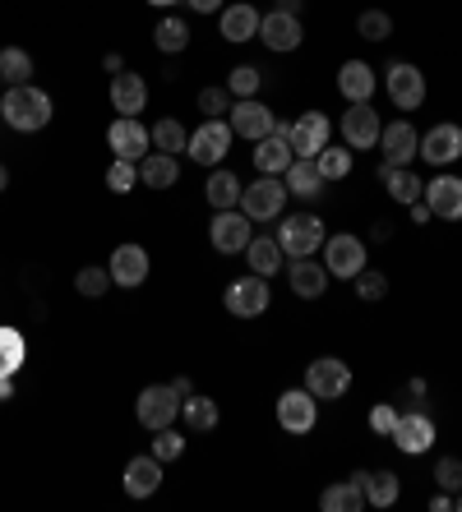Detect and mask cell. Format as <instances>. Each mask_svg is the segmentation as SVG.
Instances as JSON below:
<instances>
[{"instance_id": "41", "label": "cell", "mask_w": 462, "mask_h": 512, "mask_svg": "<svg viewBox=\"0 0 462 512\" xmlns=\"http://www.w3.org/2000/svg\"><path fill=\"white\" fill-rule=\"evenodd\" d=\"M356 33L365 37V42H389V33H393V19L384 10H365L361 19H356Z\"/></svg>"}, {"instance_id": "51", "label": "cell", "mask_w": 462, "mask_h": 512, "mask_svg": "<svg viewBox=\"0 0 462 512\" xmlns=\"http://www.w3.org/2000/svg\"><path fill=\"white\" fill-rule=\"evenodd\" d=\"M185 5H195V14H218L222 0H185Z\"/></svg>"}, {"instance_id": "33", "label": "cell", "mask_w": 462, "mask_h": 512, "mask_svg": "<svg viewBox=\"0 0 462 512\" xmlns=\"http://www.w3.org/2000/svg\"><path fill=\"white\" fill-rule=\"evenodd\" d=\"M28 360V342L19 328H0V379H14Z\"/></svg>"}, {"instance_id": "55", "label": "cell", "mask_w": 462, "mask_h": 512, "mask_svg": "<svg viewBox=\"0 0 462 512\" xmlns=\"http://www.w3.org/2000/svg\"><path fill=\"white\" fill-rule=\"evenodd\" d=\"M5 185H10V167H5V162H0V190H5Z\"/></svg>"}, {"instance_id": "38", "label": "cell", "mask_w": 462, "mask_h": 512, "mask_svg": "<svg viewBox=\"0 0 462 512\" xmlns=\"http://www.w3.org/2000/svg\"><path fill=\"white\" fill-rule=\"evenodd\" d=\"M153 143H158V153H185V148H190V134H185V125L181 120H158V125H153Z\"/></svg>"}, {"instance_id": "52", "label": "cell", "mask_w": 462, "mask_h": 512, "mask_svg": "<svg viewBox=\"0 0 462 512\" xmlns=\"http://www.w3.org/2000/svg\"><path fill=\"white\" fill-rule=\"evenodd\" d=\"M278 10H282V14H296V19H301V10H305V0H278Z\"/></svg>"}, {"instance_id": "6", "label": "cell", "mask_w": 462, "mask_h": 512, "mask_svg": "<svg viewBox=\"0 0 462 512\" xmlns=\"http://www.w3.org/2000/svg\"><path fill=\"white\" fill-rule=\"evenodd\" d=\"M305 388H310L319 402H333V397H342L352 388V370H347L338 356H319L315 365L305 370Z\"/></svg>"}, {"instance_id": "59", "label": "cell", "mask_w": 462, "mask_h": 512, "mask_svg": "<svg viewBox=\"0 0 462 512\" xmlns=\"http://www.w3.org/2000/svg\"><path fill=\"white\" fill-rule=\"evenodd\" d=\"M0 120H5V116H0Z\"/></svg>"}, {"instance_id": "1", "label": "cell", "mask_w": 462, "mask_h": 512, "mask_svg": "<svg viewBox=\"0 0 462 512\" xmlns=\"http://www.w3.org/2000/svg\"><path fill=\"white\" fill-rule=\"evenodd\" d=\"M0 116H5L10 130L37 134L51 120V97L42 93V88H33V84H14L10 93H5V102H0Z\"/></svg>"}, {"instance_id": "45", "label": "cell", "mask_w": 462, "mask_h": 512, "mask_svg": "<svg viewBox=\"0 0 462 512\" xmlns=\"http://www.w3.org/2000/svg\"><path fill=\"white\" fill-rule=\"evenodd\" d=\"M185 453V439L181 434H176V429H153V457H158V462H176V457Z\"/></svg>"}, {"instance_id": "32", "label": "cell", "mask_w": 462, "mask_h": 512, "mask_svg": "<svg viewBox=\"0 0 462 512\" xmlns=\"http://www.w3.org/2000/svg\"><path fill=\"white\" fill-rule=\"evenodd\" d=\"M176 176H181V167H176V157H171V153L139 157V180H144V185H153V190H171V185H176Z\"/></svg>"}, {"instance_id": "57", "label": "cell", "mask_w": 462, "mask_h": 512, "mask_svg": "<svg viewBox=\"0 0 462 512\" xmlns=\"http://www.w3.org/2000/svg\"><path fill=\"white\" fill-rule=\"evenodd\" d=\"M453 508H458V512H462V494H458V499H453Z\"/></svg>"}, {"instance_id": "8", "label": "cell", "mask_w": 462, "mask_h": 512, "mask_svg": "<svg viewBox=\"0 0 462 512\" xmlns=\"http://www.w3.org/2000/svg\"><path fill=\"white\" fill-rule=\"evenodd\" d=\"M319 397L310 393V388H292V393L278 397V425L287 429V434H310L319 420Z\"/></svg>"}, {"instance_id": "26", "label": "cell", "mask_w": 462, "mask_h": 512, "mask_svg": "<svg viewBox=\"0 0 462 512\" xmlns=\"http://www.w3.org/2000/svg\"><path fill=\"white\" fill-rule=\"evenodd\" d=\"M148 102V84L139 74H111V107L121 111V116H139Z\"/></svg>"}, {"instance_id": "44", "label": "cell", "mask_w": 462, "mask_h": 512, "mask_svg": "<svg viewBox=\"0 0 462 512\" xmlns=\"http://www.w3.org/2000/svg\"><path fill=\"white\" fill-rule=\"evenodd\" d=\"M435 485L444 489V494H453V499H458V494H462V462H458V457H439V462H435Z\"/></svg>"}, {"instance_id": "30", "label": "cell", "mask_w": 462, "mask_h": 512, "mask_svg": "<svg viewBox=\"0 0 462 512\" xmlns=\"http://www.w3.org/2000/svg\"><path fill=\"white\" fill-rule=\"evenodd\" d=\"M282 180H287V194H301V199H315L324 190V176H319L315 157H296L292 167L282 171Z\"/></svg>"}, {"instance_id": "53", "label": "cell", "mask_w": 462, "mask_h": 512, "mask_svg": "<svg viewBox=\"0 0 462 512\" xmlns=\"http://www.w3.org/2000/svg\"><path fill=\"white\" fill-rule=\"evenodd\" d=\"M430 508H435V512H449V508H453V494H439V499L430 503Z\"/></svg>"}, {"instance_id": "5", "label": "cell", "mask_w": 462, "mask_h": 512, "mask_svg": "<svg viewBox=\"0 0 462 512\" xmlns=\"http://www.w3.org/2000/svg\"><path fill=\"white\" fill-rule=\"evenodd\" d=\"M384 88H389L398 111H416L426 102V74L416 70V65H407V60H393L389 74H384Z\"/></svg>"}, {"instance_id": "27", "label": "cell", "mask_w": 462, "mask_h": 512, "mask_svg": "<svg viewBox=\"0 0 462 512\" xmlns=\"http://www.w3.org/2000/svg\"><path fill=\"white\" fill-rule=\"evenodd\" d=\"M375 70L365 65V60H347L338 70V93L347 97V102H370V93H375Z\"/></svg>"}, {"instance_id": "7", "label": "cell", "mask_w": 462, "mask_h": 512, "mask_svg": "<svg viewBox=\"0 0 462 512\" xmlns=\"http://www.w3.org/2000/svg\"><path fill=\"white\" fill-rule=\"evenodd\" d=\"M227 148H231V125L227 120H204V125L190 134V148H185V153L195 157L199 167H218L222 157H227Z\"/></svg>"}, {"instance_id": "18", "label": "cell", "mask_w": 462, "mask_h": 512, "mask_svg": "<svg viewBox=\"0 0 462 512\" xmlns=\"http://www.w3.org/2000/svg\"><path fill=\"white\" fill-rule=\"evenodd\" d=\"M231 134H241V139L259 143L273 134V111L264 107V102H255V97H241L236 107H231Z\"/></svg>"}, {"instance_id": "21", "label": "cell", "mask_w": 462, "mask_h": 512, "mask_svg": "<svg viewBox=\"0 0 462 512\" xmlns=\"http://www.w3.org/2000/svg\"><path fill=\"white\" fill-rule=\"evenodd\" d=\"M426 203L439 222H462V180L458 176L426 180Z\"/></svg>"}, {"instance_id": "28", "label": "cell", "mask_w": 462, "mask_h": 512, "mask_svg": "<svg viewBox=\"0 0 462 512\" xmlns=\"http://www.w3.org/2000/svg\"><path fill=\"white\" fill-rule=\"evenodd\" d=\"M245 263H250V273L273 277L282 263H287V254H282L278 236H250V245H245Z\"/></svg>"}, {"instance_id": "16", "label": "cell", "mask_w": 462, "mask_h": 512, "mask_svg": "<svg viewBox=\"0 0 462 512\" xmlns=\"http://www.w3.org/2000/svg\"><path fill=\"white\" fill-rule=\"evenodd\" d=\"M379 148H384V162H389V167H412L416 153H421V139H416V130L407 120H393V125L379 130Z\"/></svg>"}, {"instance_id": "39", "label": "cell", "mask_w": 462, "mask_h": 512, "mask_svg": "<svg viewBox=\"0 0 462 512\" xmlns=\"http://www.w3.org/2000/svg\"><path fill=\"white\" fill-rule=\"evenodd\" d=\"M315 167H319V176H324V185L329 180H342V176H352V153L347 148H319V157H315Z\"/></svg>"}, {"instance_id": "19", "label": "cell", "mask_w": 462, "mask_h": 512, "mask_svg": "<svg viewBox=\"0 0 462 512\" xmlns=\"http://www.w3.org/2000/svg\"><path fill=\"white\" fill-rule=\"evenodd\" d=\"M342 139H347V148H375L379 111L370 102H352V111H342Z\"/></svg>"}, {"instance_id": "35", "label": "cell", "mask_w": 462, "mask_h": 512, "mask_svg": "<svg viewBox=\"0 0 462 512\" xmlns=\"http://www.w3.org/2000/svg\"><path fill=\"white\" fill-rule=\"evenodd\" d=\"M181 416H185V425L195 429V434H208V429H218V402H213V397L190 393L181 402Z\"/></svg>"}, {"instance_id": "9", "label": "cell", "mask_w": 462, "mask_h": 512, "mask_svg": "<svg viewBox=\"0 0 462 512\" xmlns=\"http://www.w3.org/2000/svg\"><path fill=\"white\" fill-rule=\"evenodd\" d=\"M268 296H273V291H268V277L250 273L227 286V310L236 314V319H259V314L268 310Z\"/></svg>"}, {"instance_id": "22", "label": "cell", "mask_w": 462, "mask_h": 512, "mask_svg": "<svg viewBox=\"0 0 462 512\" xmlns=\"http://www.w3.org/2000/svg\"><path fill=\"white\" fill-rule=\"evenodd\" d=\"M107 273L116 286H144L148 282V254L144 245H116V254H111Z\"/></svg>"}, {"instance_id": "34", "label": "cell", "mask_w": 462, "mask_h": 512, "mask_svg": "<svg viewBox=\"0 0 462 512\" xmlns=\"http://www.w3.org/2000/svg\"><path fill=\"white\" fill-rule=\"evenodd\" d=\"M398 503V476L393 471H365V508H393Z\"/></svg>"}, {"instance_id": "15", "label": "cell", "mask_w": 462, "mask_h": 512, "mask_svg": "<svg viewBox=\"0 0 462 512\" xmlns=\"http://www.w3.org/2000/svg\"><path fill=\"white\" fill-rule=\"evenodd\" d=\"M107 143L116 157H130V162H139V157L153 153V134L139 125V116H121L116 125L107 130Z\"/></svg>"}, {"instance_id": "46", "label": "cell", "mask_w": 462, "mask_h": 512, "mask_svg": "<svg viewBox=\"0 0 462 512\" xmlns=\"http://www.w3.org/2000/svg\"><path fill=\"white\" fill-rule=\"evenodd\" d=\"M259 84H264V79H259L255 65H236V70H231V79H227V93L231 97H255Z\"/></svg>"}, {"instance_id": "54", "label": "cell", "mask_w": 462, "mask_h": 512, "mask_svg": "<svg viewBox=\"0 0 462 512\" xmlns=\"http://www.w3.org/2000/svg\"><path fill=\"white\" fill-rule=\"evenodd\" d=\"M14 397V379H0V402H10Z\"/></svg>"}, {"instance_id": "3", "label": "cell", "mask_w": 462, "mask_h": 512, "mask_svg": "<svg viewBox=\"0 0 462 512\" xmlns=\"http://www.w3.org/2000/svg\"><path fill=\"white\" fill-rule=\"evenodd\" d=\"M282 203H287V180L282 176H259L255 185H245L241 190V213L250 217V222H268V217H278Z\"/></svg>"}, {"instance_id": "40", "label": "cell", "mask_w": 462, "mask_h": 512, "mask_svg": "<svg viewBox=\"0 0 462 512\" xmlns=\"http://www.w3.org/2000/svg\"><path fill=\"white\" fill-rule=\"evenodd\" d=\"M153 42H158V51L176 56V51L190 47V28H185V19H162V24L153 28Z\"/></svg>"}, {"instance_id": "23", "label": "cell", "mask_w": 462, "mask_h": 512, "mask_svg": "<svg viewBox=\"0 0 462 512\" xmlns=\"http://www.w3.org/2000/svg\"><path fill=\"white\" fill-rule=\"evenodd\" d=\"M158 485H162V462L153 453L125 462V494L130 499H148V494H158Z\"/></svg>"}, {"instance_id": "25", "label": "cell", "mask_w": 462, "mask_h": 512, "mask_svg": "<svg viewBox=\"0 0 462 512\" xmlns=\"http://www.w3.org/2000/svg\"><path fill=\"white\" fill-rule=\"evenodd\" d=\"M287 277H292V291L305 300H319L329 286V268L315 259H287Z\"/></svg>"}, {"instance_id": "49", "label": "cell", "mask_w": 462, "mask_h": 512, "mask_svg": "<svg viewBox=\"0 0 462 512\" xmlns=\"http://www.w3.org/2000/svg\"><path fill=\"white\" fill-rule=\"evenodd\" d=\"M393 425H398V411H393L389 402L370 406V429H375V434H393Z\"/></svg>"}, {"instance_id": "11", "label": "cell", "mask_w": 462, "mask_h": 512, "mask_svg": "<svg viewBox=\"0 0 462 512\" xmlns=\"http://www.w3.org/2000/svg\"><path fill=\"white\" fill-rule=\"evenodd\" d=\"M250 217L241 213V208H222L218 217H213V231H208V240H213V250L218 254H241L245 245H250Z\"/></svg>"}, {"instance_id": "14", "label": "cell", "mask_w": 462, "mask_h": 512, "mask_svg": "<svg viewBox=\"0 0 462 512\" xmlns=\"http://www.w3.org/2000/svg\"><path fill=\"white\" fill-rule=\"evenodd\" d=\"M333 125L324 111H305L301 120H292V134H287V143H292L296 157H319V148L329 143Z\"/></svg>"}, {"instance_id": "37", "label": "cell", "mask_w": 462, "mask_h": 512, "mask_svg": "<svg viewBox=\"0 0 462 512\" xmlns=\"http://www.w3.org/2000/svg\"><path fill=\"white\" fill-rule=\"evenodd\" d=\"M0 79H5V84H28V79H33V56H28L24 47H5L0 51Z\"/></svg>"}, {"instance_id": "58", "label": "cell", "mask_w": 462, "mask_h": 512, "mask_svg": "<svg viewBox=\"0 0 462 512\" xmlns=\"http://www.w3.org/2000/svg\"><path fill=\"white\" fill-rule=\"evenodd\" d=\"M0 84H5V79H0Z\"/></svg>"}, {"instance_id": "50", "label": "cell", "mask_w": 462, "mask_h": 512, "mask_svg": "<svg viewBox=\"0 0 462 512\" xmlns=\"http://www.w3.org/2000/svg\"><path fill=\"white\" fill-rule=\"evenodd\" d=\"M430 217H435V213H430V203H426V199H416V203H412V222L421 227V222H430Z\"/></svg>"}, {"instance_id": "31", "label": "cell", "mask_w": 462, "mask_h": 512, "mask_svg": "<svg viewBox=\"0 0 462 512\" xmlns=\"http://www.w3.org/2000/svg\"><path fill=\"white\" fill-rule=\"evenodd\" d=\"M379 180H384L393 199L407 203V208L426 194V180H416V171H407V167H389V162H384V167H379Z\"/></svg>"}, {"instance_id": "47", "label": "cell", "mask_w": 462, "mask_h": 512, "mask_svg": "<svg viewBox=\"0 0 462 512\" xmlns=\"http://www.w3.org/2000/svg\"><path fill=\"white\" fill-rule=\"evenodd\" d=\"M352 282H356V296H361V300H384V296H389V277H384V273H370V268H361Z\"/></svg>"}, {"instance_id": "20", "label": "cell", "mask_w": 462, "mask_h": 512, "mask_svg": "<svg viewBox=\"0 0 462 512\" xmlns=\"http://www.w3.org/2000/svg\"><path fill=\"white\" fill-rule=\"evenodd\" d=\"M421 157L430 167H449L462 157V130L458 125H435V130L421 134Z\"/></svg>"}, {"instance_id": "2", "label": "cell", "mask_w": 462, "mask_h": 512, "mask_svg": "<svg viewBox=\"0 0 462 512\" xmlns=\"http://www.w3.org/2000/svg\"><path fill=\"white\" fill-rule=\"evenodd\" d=\"M324 222L319 217H310V213H301V217H287L278 227V245H282V254L287 259H310L315 250H324Z\"/></svg>"}, {"instance_id": "42", "label": "cell", "mask_w": 462, "mask_h": 512, "mask_svg": "<svg viewBox=\"0 0 462 512\" xmlns=\"http://www.w3.org/2000/svg\"><path fill=\"white\" fill-rule=\"evenodd\" d=\"M134 185H139V162H130V157H116L107 171V190L116 194H130Z\"/></svg>"}, {"instance_id": "48", "label": "cell", "mask_w": 462, "mask_h": 512, "mask_svg": "<svg viewBox=\"0 0 462 512\" xmlns=\"http://www.w3.org/2000/svg\"><path fill=\"white\" fill-rule=\"evenodd\" d=\"M199 111H208V120H218L222 111H231V93L227 88H204L199 93Z\"/></svg>"}, {"instance_id": "12", "label": "cell", "mask_w": 462, "mask_h": 512, "mask_svg": "<svg viewBox=\"0 0 462 512\" xmlns=\"http://www.w3.org/2000/svg\"><path fill=\"white\" fill-rule=\"evenodd\" d=\"M389 439L398 443V453L421 457V453H430V443H435V420H430L426 411H407V416H398Z\"/></svg>"}, {"instance_id": "24", "label": "cell", "mask_w": 462, "mask_h": 512, "mask_svg": "<svg viewBox=\"0 0 462 512\" xmlns=\"http://www.w3.org/2000/svg\"><path fill=\"white\" fill-rule=\"evenodd\" d=\"M319 508L324 512H361L365 508V471H352V480L324 489V494H319Z\"/></svg>"}, {"instance_id": "29", "label": "cell", "mask_w": 462, "mask_h": 512, "mask_svg": "<svg viewBox=\"0 0 462 512\" xmlns=\"http://www.w3.org/2000/svg\"><path fill=\"white\" fill-rule=\"evenodd\" d=\"M259 19H264V14L241 0V5L222 10V37H227V42H250V37H259Z\"/></svg>"}, {"instance_id": "36", "label": "cell", "mask_w": 462, "mask_h": 512, "mask_svg": "<svg viewBox=\"0 0 462 512\" xmlns=\"http://www.w3.org/2000/svg\"><path fill=\"white\" fill-rule=\"evenodd\" d=\"M241 190H245V185L231 176V171H213L204 194H208V203H213V208L222 213V208H241Z\"/></svg>"}, {"instance_id": "13", "label": "cell", "mask_w": 462, "mask_h": 512, "mask_svg": "<svg viewBox=\"0 0 462 512\" xmlns=\"http://www.w3.org/2000/svg\"><path fill=\"white\" fill-rule=\"evenodd\" d=\"M287 134H292V125L273 120V134H268V139H259V148H255L259 176H282V171L296 162V153H292V143H287Z\"/></svg>"}, {"instance_id": "10", "label": "cell", "mask_w": 462, "mask_h": 512, "mask_svg": "<svg viewBox=\"0 0 462 512\" xmlns=\"http://www.w3.org/2000/svg\"><path fill=\"white\" fill-rule=\"evenodd\" d=\"M324 268H329V277H347V282H352L365 268V240L361 236H329L324 240Z\"/></svg>"}, {"instance_id": "4", "label": "cell", "mask_w": 462, "mask_h": 512, "mask_svg": "<svg viewBox=\"0 0 462 512\" xmlns=\"http://www.w3.org/2000/svg\"><path fill=\"white\" fill-rule=\"evenodd\" d=\"M134 416L144 429H167L171 420L181 416V393L171 388V383H153L139 393V406H134Z\"/></svg>"}, {"instance_id": "17", "label": "cell", "mask_w": 462, "mask_h": 512, "mask_svg": "<svg viewBox=\"0 0 462 512\" xmlns=\"http://www.w3.org/2000/svg\"><path fill=\"white\" fill-rule=\"evenodd\" d=\"M301 19L296 14H282V10H268L264 19H259V42H264L268 51H296L301 47Z\"/></svg>"}, {"instance_id": "56", "label": "cell", "mask_w": 462, "mask_h": 512, "mask_svg": "<svg viewBox=\"0 0 462 512\" xmlns=\"http://www.w3.org/2000/svg\"><path fill=\"white\" fill-rule=\"evenodd\" d=\"M148 5H176V0H148Z\"/></svg>"}, {"instance_id": "43", "label": "cell", "mask_w": 462, "mask_h": 512, "mask_svg": "<svg viewBox=\"0 0 462 512\" xmlns=\"http://www.w3.org/2000/svg\"><path fill=\"white\" fill-rule=\"evenodd\" d=\"M74 286H79V296H84V300H102V296H107V286H111V273H107V268H79Z\"/></svg>"}]
</instances>
